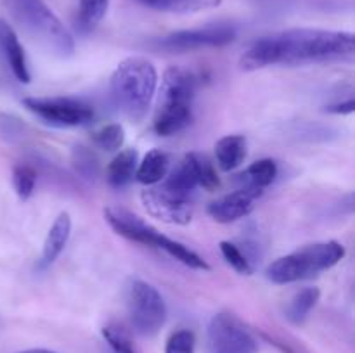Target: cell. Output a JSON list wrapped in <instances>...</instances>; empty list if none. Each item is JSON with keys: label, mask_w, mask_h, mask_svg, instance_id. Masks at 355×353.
Instances as JSON below:
<instances>
[{"label": "cell", "mask_w": 355, "mask_h": 353, "mask_svg": "<svg viewBox=\"0 0 355 353\" xmlns=\"http://www.w3.org/2000/svg\"><path fill=\"white\" fill-rule=\"evenodd\" d=\"M354 55V33L298 28L253 42L252 47L243 54L241 68L246 71H255L277 64L304 66L314 62L347 61Z\"/></svg>", "instance_id": "cell-1"}, {"label": "cell", "mask_w": 355, "mask_h": 353, "mask_svg": "<svg viewBox=\"0 0 355 353\" xmlns=\"http://www.w3.org/2000/svg\"><path fill=\"white\" fill-rule=\"evenodd\" d=\"M110 89L114 104L128 118L139 121L151 107L158 89V71L149 59L132 55L114 68Z\"/></svg>", "instance_id": "cell-2"}, {"label": "cell", "mask_w": 355, "mask_h": 353, "mask_svg": "<svg viewBox=\"0 0 355 353\" xmlns=\"http://www.w3.org/2000/svg\"><path fill=\"white\" fill-rule=\"evenodd\" d=\"M7 9L16 23L59 57L75 52V40L58 16L44 0H7Z\"/></svg>", "instance_id": "cell-3"}, {"label": "cell", "mask_w": 355, "mask_h": 353, "mask_svg": "<svg viewBox=\"0 0 355 353\" xmlns=\"http://www.w3.org/2000/svg\"><path fill=\"white\" fill-rule=\"evenodd\" d=\"M104 220L107 221V225H110L118 235L128 239V241L162 249L166 255L179 260L180 263L191 266V269L205 270V272L210 270V265H208L198 253L186 248L182 242L173 241V239L163 235L162 232L156 230L153 225H149L148 221H144L141 217L132 213V211L114 206L104 208Z\"/></svg>", "instance_id": "cell-4"}, {"label": "cell", "mask_w": 355, "mask_h": 353, "mask_svg": "<svg viewBox=\"0 0 355 353\" xmlns=\"http://www.w3.org/2000/svg\"><path fill=\"white\" fill-rule=\"evenodd\" d=\"M343 256H345V248L338 241L307 244L290 255L274 260L267 266V279L274 284H291L312 279L338 265Z\"/></svg>", "instance_id": "cell-5"}, {"label": "cell", "mask_w": 355, "mask_h": 353, "mask_svg": "<svg viewBox=\"0 0 355 353\" xmlns=\"http://www.w3.org/2000/svg\"><path fill=\"white\" fill-rule=\"evenodd\" d=\"M128 311L135 331L142 336L158 334L166 320V305L155 286L141 279L128 287Z\"/></svg>", "instance_id": "cell-6"}, {"label": "cell", "mask_w": 355, "mask_h": 353, "mask_svg": "<svg viewBox=\"0 0 355 353\" xmlns=\"http://www.w3.org/2000/svg\"><path fill=\"white\" fill-rule=\"evenodd\" d=\"M23 104L35 116L58 128L82 127L94 118L92 107L73 97H26Z\"/></svg>", "instance_id": "cell-7"}, {"label": "cell", "mask_w": 355, "mask_h": 353, "mask_svg": "<svg viewBox=\"0 0 355 353\" xmlns=\"http://www.w3.org/2000/svg\"><path fill=\"white\" fill-rule=\"evenodd\" d=\"M236 38V28L231 24H208L193 30H180L156 42L166 52H191L207 47H224Z\"/></svg>", "instance_id": "cell-8"}, {"label": "cell", "mask_w": 355, "mask_h": 353, "mask_svg": "<svg viewBox=\"0 0 355 353\" xmlns=\"http://www.w3.org/2000/svg\"><path fill=\"white\" fill-rule=\"evenodd\" d=\"M142 206L151 217L172 225H187L193 220L194 208L189 196L170 187H149L141 192Z\"/></svg>", "instance_id": "cell-9"}, {"label": "cell", "mask_w": 355, "mask_h": 353, "mask_svg": "<svg viewBox=\"0 0 355 353\" xmlns=\"http://www.w3.org/2000/svg\"><path fill=\"white\" fill-rule=\"evenodd\" d=\"M208 341L214 353H257L259 345L248 329L231 314H217L208 324Z\"/></svg>", "instance_id": "cell-10"}, {"label": "cell", "mask_w": 355, "mask_h": 353, "mask_svg": "<svg viewBox=\"0 0 355 353\" xmlns=\"http://www.w3.org/2000/svg\"><path fill=\"white\" fill-rule=\"evenodd\" d=\"M260 197V192L252 189L239 187L234 192L222 196L208 206V215L218 224H231L239 218L248 217L255 208V201Z\"/></svg>", "instance_id": "cell-11"}, {"label": "cell", "mask_w": 355, "mask_h": 353, "mask_svg": "<svg viewBox=\"0 0 355 353\" xmlns=\"http://www.w3.org/2000/svg\"><path fill=\"white\" fill-rule=\"evenodd\" d=\"M193 120V102L177 99H162L155 118V132L163 137L179 134Z\"/></svg>", "instance_id": "cell-12"}, {"label": "cell", "mask_w": 355, "mask_h": 353, "mask_svg": "<svg viewBox=\"0 0 355 353\" xmlns=\"http://www.w3.org/2000/svg\"><path fill=\"white\" fill-rule=\"evenodd\" d=\"M0 55L6 64L9 66L10 73L19 83H30L31 75L28 69L24 48L17 38L16 31L9 26L3 19H0Z\"/></svg>", "instance_id": "cell-13"}, {"label": "cell", "mask_w": 355, "mask_h": 353, "mask_svg": "<svg viewBox=\"0 0 355 353\" xmlns=\"http://www.w3.org/2000/svg\"><path fill=\"white\" fill-rule=\"evenodd\" d=\"M69 235H71V217L66 211H61L45 235L44 249H42V262L45 265H51L61 256L68 244Z\"/></svg>", "instance_id": "cell-14"}, {"label": "cell", "mask_w": 355, "mask_h": 353, "mask_svg": "<svg viewBox=\"0 0 355 353\" xmlns=\"http://www.w3.org/2000/svg\"><path fill=\"white\" fill-rule=\"evenodd\" d=\"M139 165V152L135 149H123L118 152L107 165L106 179L111 187L120 189L130 183L135 176V170Z\"/></svg>", "instance_id": "cell-15"}, {"label": "cell", "mask_w": 355, "mask_h": 353, "mask_svg": "<svg viewBox=\"0 0 355 353\" xmlns=\"http://www.w3.org/2000/svg\"><path fill=\"white\" fill-rule=\"evenodd\" d=\"M170 170V158L162 149H153L142 158L135 170V179L144 185H156L162 182Z\"/></svg>", "instance_id": "cell-16"}, {"label": "cell", "mask_w": 355, "mask_h": 353, "mask_svg": "<svg viewBox=\"0 0 355 353\" xmlns=\"http://www.w3.org/2000/svg\"><path fill=\"white\" fill-rule=\"evenodd\" d=\"M246 156V138L243 135H225L215 144V158L222 172H232Z\"/></svg>", "instance_id": "cell-17"}, {"label": "cell", "mask_w": 355, "mask_h": 353, "mask_svg": "<svg viewBox=\"0 0 355 353\" xmlns=\"http://www.w3.org/2000/svg\"><path fill=\"white\" fill-rule=\"evenodd\" d=\"M277 176V165L274 159H259L252 163L245 172L239 175L243 189H252L262 194L263 189L270 185Z\"/></svg>", "instance_id": "cell-18"}, {"label": "cell", "mask_w": 355, "mask_h": 353, "mask_svg": "<svg viewBox=\"0 0 355 353\" xmlns=\"http://www.w3.org/2000/svg\"><path fill=\"white\" fill-rule=\"evenodd\" d=\"M165 185L170 187V189L177 190V192L186 194V196H189L191 190L196 189L198 175H196V161H194V152L184 156L182 161H180L179 165H177V168L168 175Z\"/></svg>", "instance_id": "cell-19"}, {"label": "cell", "mask_w": 355, "mask_h": 353, "mask_svg": "<svg viewBox=\"0 0 355 353\" xmlns=\"http://www.w3.org/2000/svg\"><path fill=\"white\" fill-rule=\"evenodd\" d=\"M139 2L155 10H162V12L194 14L215 9L220 6L222 0H139Z\"/></svg>", "instance_id": "cell-20"}, {"label": "cell", "mask_w": 355, "mask_h": 353, "mask_svg": "<svg viewBox=\"0 0 355 353\" xmlns=\"http://www.w3.org/2000/svg\"><path fill=\"white\" fill-rule=\"evenodd\" d=\"M319 298H321V291L318 287H305V289L298 291L293 300H291V303L288 305V320L293 322V324H304L312 308L318 305Z\"/></svg>", "instance_id": "cell-21"}, {"label": "cell", "mask_w": 355, "mask_h": 353, "mask_svg": "<svg viewBox=\"0 0 355 353\" xmlns=\"http://www.w3.org/2000/svg\"><path fill=\"white\" fill-rule=\"evenodd\" d=\"M110 0H80L78 24L83 31H90L106 16Z\"/></svg>", "instance_id": "cell-22"}, {"label": "cell", "mask_w": 355, "mask_h": 353, "mask_svg": "<svg viewBox=\"0 0 355 353\" xmlns=\"http://www.w3.org/2000/svg\"><path fill=\"white\" fill-rule=\"evenodd\" d=\"M220 253L224 256L225 262L232 266L241 275H252L255 266H253V260L246 251H243L236 242L222 241L220 242Z\"/></svg>", "instance_id": "cell-23"}, {"label": "cell", "mask_w": 355, "mask_h": 353, "mask_svg": "<svg viewBox=\"0 0 355 353\" xmlns=\"http://www.w3.org/2000/svg\"><path fill=\"white\" fill-rule=\"evenodd\" d=\"M12 185L21 201H28L35 192L37 172L30 165H16L12 168Z\"/></svg>", "instance_id": "cell-24"}, {"label": "cell", "mask_w": 355, "mask_h": 353, "mask_svg": "<svg viewBox=\"0 0 355 353\" xmlns=\"http://www.w3.org/2000/svg\"><path fill=\"white\" fill-rule=\"evenodd\" d=\"M94 144L107 152L120 151L125 144L123 127L118 123H111V125H106V127L99 128V130L94 134Z\"/></svg>", "instance_id": "cell-25"}, {"label": "cell", "mask_w": 355, "mask_h": 353, "mask_svg": "<svg viewBox=\"0 0 355 353\" xmlns=\"http://www.w3.org/2000/svg\"><path fill=\"white\" fill-rule=\"evenodd\" d=\"M103 338L106 339V343L111 346L114 353H139L130 334L123 327H120V325H104Z\"/></svg>", "instance_id": "cell-26"}, {"label": "cell", "mask_w": 355, "mask_h": 353, "mask_svg": "<svg viewBox=\"0 0 355 353\" xmlns=\"http://www.w3.org/2000/svg\"><path fill=\"white\" fill-rule=\"evenodd\" d=\"M196 352V336L189 329L175 331L165 345V353H194Z\"/></svg>", "instance_id": "cell-27"}, {"label": "cell", "mask_w": 355, "mask_h": 353, "mask_svg": "<svg viewBox=\"0 0 355 353\" xmlns=\"http://www.w3.org/2000/svg\"><path fill=\"white\" fill-rule=\"evenodd\" d=\"M196 161V175H198V187H203L207 190H214L218 187V176L215 172L214 165L208 161L205 156L194 154Z\"/></svg>", "instance_id": "cell-28"}, {"label": "cell", "mask_w": 355, "mask_h": 353, "mask_svg": "<svg viewBox=\"0 0 355 353\" xmlns=\"http://www.w3.org/2000/svg\"><path fill=\"white\" fill-rule=\"evenodd\" d=\"M75 165L76 168L80 170L82 173H85V175H89V173H96V159H94V156L90 154V152L83 151V147H80L78 151H76V159H75Z\"/></svg>", "instance_id": "cell-29"}, {"label": "cell", "mask_w": 355, "mask_h": 353, "mask_svg": "<svg viewBox=\"0 0 355 353\" xmlns=\"http://www.w3.org/2000/svg\"><path fill=\"white\" fill-rule=\"evenodd\" d=\"M329 113H336V114H350L355 111V100L349 99L345 102L335 104V106H328Z\"/></svg>", "instance_id": "cell-30"}, {"label": "cell", "mask_w": 355, "mask_h": 353, "mask_svg": "<svg viewBox=\"0 0 355 353\" xmlns=\"http://www.w3.org/2000/svg\"><path fill=\"white\" fill-rule=\"evenodd\" d=\"M19 353H55V352H51V350H45V348H33V350H24V352H19Z\"/></svg>", "instance_id": "cell-31"}]
</instances>
